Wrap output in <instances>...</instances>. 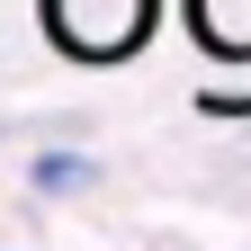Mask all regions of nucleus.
<instances>
[{"instance_id":"f257e3e1","label":"nucleus","mask_w":251,"mask_h":251,"mask_svg":"<svg viewBox=\"0 0 251 251\" xmlns=\"http://www.w3.org/2000/svg\"><path fill=\"white\" fill-rule=\"evenodd\" d=\"M162 0H45V36L72 54V63H126L144 54Z\"/></svg>"},{"instance_id":"f03ea898","label":"nucleus","mask_w":251,"mask_h":251,"mask_svg":"<svg viewBox=\"0 0 251 251\" xmlns=\"http://www.w3.org/2000/svg\"><path fill=\"white\" fill-rule=\"evenodd\" d=\"M188 27L215 63H251V0H188Z\"/></svg>"},{"instance_id":"7ed1b4c3","label":"nucleus","mask_w":251,"mask_h":251,"mask_svg":"<svg viewBox=\"0 0 251 251\" xmlns=\"http://www.w3.org/2000/svg\"><path fill=\"white\" fill-rule=\"evenodd\" d=\"M27 188L36 198H81V188H99V152H81V144H54L27 162Z\"/></svg>"}]
</instances>
